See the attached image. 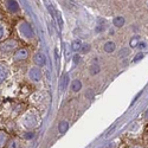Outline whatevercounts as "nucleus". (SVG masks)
I'll list each match as a JSON object with an SVG mask.
<instances>
[{"label": "nucleus", "mask_w": 148, "mask_h": 148, "mask_svg": "<svg viewBox=\"0 0 148 148\" xmlns=\"http://www.w3.org/2000/svg\"><path fill=\"white\" fill-rule=\"evenodd\" d=\"M40 123V114L37 109L32 108L24 113L19 119V126L25 129V132H31L36 129Z\"/></svg>", "instance_id": "f257e3e1"}, {"label": "nucleus", "mask_w": 148, "mask_h": 148, "mask_svg": "<svg viewBox=\"0 0 148 148\" xmlns=\"http://www.w3.org/2000/svg\"><path fill=\"white\" fill-rule=\"evenodd\" d=\"M140 42H141V40H140V37H139V36H134L133 38L129 40V46H130L132 49H134V47H138Z\"/></svg>", "instance_id": "f3484780"}, {"label": "nucleus", "mask_w": 148, "mask_h": 148, "mask_svg": "<svg viewBox=\"0 0 148 148\" xmlns=\"http://www.w3.org/2000/svg\"><path fill=\"white\" fill-rule=\"evenodd\" d=\"M7 76H8V68L5 64L0 63V84H3L6 81Z\"/></svg>", "instance_id": "1a4fd4ad"}, {"label": "nucleus", "mask_w": 148, "mask_h": 148, "mask_svg": "<svg viewBox=\"0 0 148 148\" xmlns=\"http://www.w3.org/2000/svg\"><path fill=\"white\" fill-rule=\"evenodd\" d=\"M143 116H145V120H147V121H148V109H147V110H146V112H145Z\"/></svg>", "instance_id": "bb28decb"}, {"label": "nucleus", "mask_w": 148, "mask_h": 148, "mask_svg": "<svg viewBox=\"0 0 148 148\" xmlns=\"http://www.w3.org/2000/svg\"><path fill=\"white\" fill-rule=\"evenodd\" d=\"M147 6H148V3H147Z\"/></svg>", "instance_id": "c85d7f7f"}, {"label": "nucleus", "mask_w": 148, "mask_h": 148, "mask_svg": "<svg viewBox=\"0 0 148 148\" xmlns=\"http://www.w3.org/2000/svg\"><path fill=\"white\" fill-rule=\"evenodd\" d=\"M69 129V123L66 121H60L59 125H58V130L60 134H65Z\"/></svg>", "instance_id": "2eb2a0df"}, {"label": "nucleus", "mask_w": 148, "mask_h": 148, "mask_svg": "<svg viewBox=\"0 0 148 148\" xmlns=\"http://www.w3.org/2000/svg\"><path fill=\"white\" fill-rule=\"evenodd\" d=\"M113 24H114V26H116V27H122L126 24V19L123 18L122 16H117V17H115L113 19Z\"/></svg>", "instance_id": "4468645a"}, {"label": "nucleus", "mask_w": 148, "mask_h": 148, "mask_svg": "<svg viewBox=\"0 0 148 148\" xmlns=\"http://www.w3.org/2000/svg\"><path fill=\"white\" fill-rule=\"evenodd\" d=\"M82 45H83V43H82L79 39L72 40V43H71V49H72V51H81Z\"/></svg>", "instance_id": "dca6fc26"}, {"label": "nucleus", "mask_w": 148, "mask_h": 148, "mask_svg": "<svg viewBox=\"0 0 148 148\" xmlns=\"http://www.w3.org/2000/svg\"><path fill=\"white\" fill-rule=\"evenodd\" d=\"M23 136L25 138V139H27V140H30V139H33L34 138V133H33V130H31V132H24Z\"/></svg>", "instance_id": "aec40b11"}, {"label": "nucleus", "mask_w": 148, "mask_h": 148, "mask_svg": "<svg viewBox=\"0 0 148 148\" xmlns=\"http://www.w3.org/2000/svg\"><path fill=\"white\" fill-rule=\"evenodd\" d=\"M26 76H27V79H29L30 82L34 83V84L42 82V79H43V73H42L40 68L34 66V65L31 66V68H29L27 75H26Z\"/></svg>", "instance_id": "20e7f679"}, {"label": "nucleus", "mask_w": 148, "mask_h": 148, "mask_svg": "<svg viewBox=\"0 0 148 148\" xmlns=\"http://www.w3.org/2000/svg\"><path fill=\"white\" fill-rule=\"evenodd\" d=\"M30 56V52H29V49L26 47H21V49H18V50L13 53V62L16 63H19V62H24Z\"/></svg>", "instance_id": "39448f33"}, {"label": "nucleus", "mask_w": 148, "mask_h": 148, "mask_svg": "<svg viewBox=\"0 0 148 148\" xmlns=\"http://www.w3.org/2000/svg\"><path fill=\"white\" fill-rule=\"evenodd\" d=\"M8 33V30H7V26L3 21H0V43L4 42V39L6 38V36Z\"/></svg>", "instance_id": "9b49d317"}, {"label": "nucleus", "mask_w": 148, "mask_h": 148, "mask_svg": "<svg viewBox=\"0 0 148 148\" xmlns=\"http://www.w3.org/2000/svg\"><path fill=\"white\" fill-rule=\"evenodd\" d=\"M90 49H91V46H90L89 44H83V45H82V49H81V51H82L83 53H87V52L90 50Z\"/></svg>", "instance_id": "412c9836"}, {"label": "nucleus", "mask_w": 148, "mask_h": 148, "mask_svg": "<svg viewBox=\"0 0 148 148\" xmlns=\"http://www.w3.org/2000/svg\"><path fill=\"white\" fill-rule=\"evenodd\" d=\"M130 148H142V147H140V146H133V147H130Z\"/></svg>", "instance_id": "cd10ccee"}, {"label": "nucleus", "mask_w": 148, "mask_h": 148, "mask_svg": "<svg viewBox=\"0 0 148 148\" xmlns=\"http://www.w3.org/2000/svg\"><path fill=\"white\" fill-rule=\"evenodd\" d=\"M146 46H147V44H146L145 42H142V40H141V42L139 43V46H138V47L140 49V50H143V49H145Z\"/></svg>", "instance_id": "b1692460"}, {"label": "nucleus", "mask_w": 148, "mask_h": 148, "mask_svg": "<svg viewBox=\"0 0 148 148\" xmlns=\"http://www.w3.org/2000/svg\"><path fill=\"white\" fill-rule=\"evenodd\" d=\"M129 53H130V50H129V49H128V47H123V49H121V50H120L119 56L122 58V57H127Z\"/></svg>", "instance_id": "6ab92c4d"}, {"label": "nucleus", "mask_w": 148, "mask_h": 148, "mask_svg": "<svg viewBox=\"0 0 148 148\" xmlns=\"http://www.w3.org/2000/svg\"><path fill=\"white\" fill-rule=\"evenodd\" d=\"M143 56H145V55H143L142 52H140V53H138L136 56H135V57H134V63H136V62H139V60H141V59L143 58Z\"/></svg>", "instance_id": "5701e85b"}, {"label": "nucleus", "mask_w": 148, "mask_h": 148, "mask_svg": "<svg viewBox=\"0 0 148 148\" xmlns=\"http://www.w3.org/2000/svg\"><path fill=\"white\" fill-rule=\"evenodd\" d=\"M8 140L10 139H8L7 133L4 132V130H0V148L5 147L7 145V142H8Z\"/></svg>", "instance_id": "f8f14e48"}, {"label": "nucleus", "mask_w": 148, "mask_h": 148, "mask_svg": "<svg viewBox=\"0 0 148 148\" xmlns=\"http://www.w3.org/2000/svg\"><path fill=\"white\" fill-rule=\"evenodd\" d=\"M4 6L6 11L10 12V13H17L19 11V4L17 1H5Z\"/></svg>", "instance_id": "0eeeda50"}, {"label": "nucleus", "mask_w": 148, "mask_h": 148, "mask_svg": "<svg viewBox=\"0 0 148 148\" xmlns=\"http://www.w3.org/2000/svg\"><path fill=\"white\" fill-rule=\"evenodd\" d=\"M89 71L91 75H97V73H100L101 72V66L98 65V64H91V66L89 68Z\"/></svg>", "instance_id": "a211bd4d"}, {"label": "nucleus", "mask_w": 148, "mask_h": 148, "mask_svg": "<svg viewBox=\"0 0 148 148\" xmlns=\"http://www.w3.org/2000/svg\"><path fill=\"white\" fill-rule=\"evenodd\" d=\"M18 50V42L16 39H6L0 43V53L10 55L14 53Z\"/></svg>", "instance_id": "7ed1b4c3"}, {"label": "nucleus", "mask_w": 148, "mask_h": 148, "mask_svg": "<svg viewBox=\"0 0 148 148\" xmlns=\"http://www.w3.org/2000/svg\"><path fill=\"white\" fill-rule=\"evenodd\" d=\"M17 31H18V34L19 37L25 40V42H33L34 39V32H33V29L30 24L25 20H20L17 25Z\"/></svg>", "instance_id": "f03ea898"}, {"label": "nucleus", "mask_w": 148, "mask_h": 148, "mask_svg": "<svg viewBox=\"0 0 148 148\" xmlns=\"http://www.w3.org/2000/svg\"><path fill=\"white\" fill-rule=\"evenodd\" d=\"M32 62L34 66H38V68H42L46 64V56L43 53V52H37L33 55V58H32Z\"/></svg>", "instance_id": "423d86ee"}, {"label": "nucleus", "mask_w": 148, "mask_h": 148, "mask_svg": "<svg viewBox=\"0 0 148 148\" xmlns=\"http://www.w3.org/2000/svg\"><path fill=\"white\" fill-rule=\"evenodd\" d=\"M70 87H71V90H72L73 92H78V91L82 89L83 84H82V82H81L79 79H73V81L71 82V84H70Z\"/></svg>", "instance_id": "9d476101"}, {"label": "nucleus", "mask_w": 148, "mask_h": 148, "mask_svg": "<svg viewBox=\"0 0 148 148\" xmlns=\"http://www.w3.org/2000/svg\"><path fill=\"white\" fill-rule=\"evenodd\" d=\"M68 83H69V76L65 75L64 78H63V84H62V87H63V89H65L68 87Z\"/></svg>", "instance_id": "4be33fe9"}, {"label": "nucleus", "mask_w": 148, "mask_h": 148, "mask_svg": "<svg viewBox=\"0 0 148 148\" xmlns=\"http://www.w3.org/2000/svg\"><path fill=\"white\" fill-rule=\"evenodd\" d=\"M79 58H81V57H79V55H76L75 57H73V63H75V64H77L78 62H79Z\"/></svg>", "instance_id": "393cba45"}, {"label": "nucleus", "mask_w": 148, "mask_h": 148, "mask_svg": "<svg viewBox=\"0 0 148 148\" xmlns=\"http://www.w3.org/2000/svg\"><path fill=\"white\" fill-rule=\"evenodd\" d=\"M116 50V44L113 40H108L103 45V51L106 53H114Z\"/></svg>", "instance_id": "6e6552de"}, {"label": "nucleus", "mask_w": 148, "mask_h": 148, "mask_svg": "<svg viewBox=\"0 0 148 148\" xmlns=\"http://www.w3.org/2000/svg\"><path fill=\"white\" fill-rule=\"evenodd\" d=\"M115 147H116V145H115V143H109L106 148H115Z\"/></svg>", "instance_id": "a878e982"}, {"label": "nucleus", "mask_w": 148, "mask_h": 148, "mask_svg": "<svg viewBox=\"0 0 148 148\" xmlns=\"http://www.w3.org/2000/svg\"><path fill=\"white\" fill-rule=\"evenodd\" d=\"M7 148H20V141L17 138H11L6 145Z\"/></svg>", "instance_id": "ddd939ff"}]
</instances>
